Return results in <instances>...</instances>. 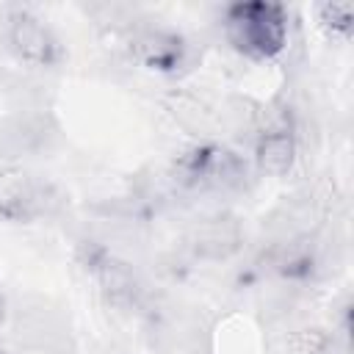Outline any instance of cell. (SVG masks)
I'll return each mask as SVG.
<instances>
[{"mask_svg":"<svg viewBox=\"0 0 354 354\" xmlns=\"http://www.w3.org/2000/svg\"><path fill=\"white\" fill-rule=\"evenodd\" d=\"M227 39L249 58H274L288 41V17L274 3H238L224 17Z\"/></svg>","mask_w":354,"mask_h":354,"instance_id":"cell-1","label":"cell"},{"mask_svg":"<svg viewBox=\"0 0 354 354\" xmlns=\"http://www.w3.org/2000/svg\"><path fill=\"white\" fill-rule=\"evenodd\" d=\"M257 160H260V166L266 169V171H271V174H282V171H288V166H290V160H293V136H290V127H288V122H274L266 133H263V138H260V144H257Z\"/></svg>","mask_w":354,"mask_h":354,"instance_id":"cell-2","label":"cell"},{"mask_svg":"<svg viewBox=\"0 0 354 354\" xmlns=\"http://www.w3.org/2000/svg\"><path fill=\"white\" fill-rule=\"evenodd\" d=\"M141 53L144 61L158 66V69H174L183 61V41L177 36H163V33H149L141 39Z\"/></svg>","mask_w":354,"mask_h":354,"instance_id":"cell-3","label":"cell"},{"mask_svg":"<svg viewBox=\"0 0 354 354\" xmlns=\"http://www.w3.org/2000/svg\"><path fill=\"white\" fill-rule=\"evenodd\" d=\"M14 41H17V47H19L28 58H36V61H50V55H53V50H55L50 33H47L39 22H33V19H25V22L17 25Z\"/></svg>","mask_w":354,"mask_h":354,"instance_id":"cell-4","label":"cell"}]
</instances>
